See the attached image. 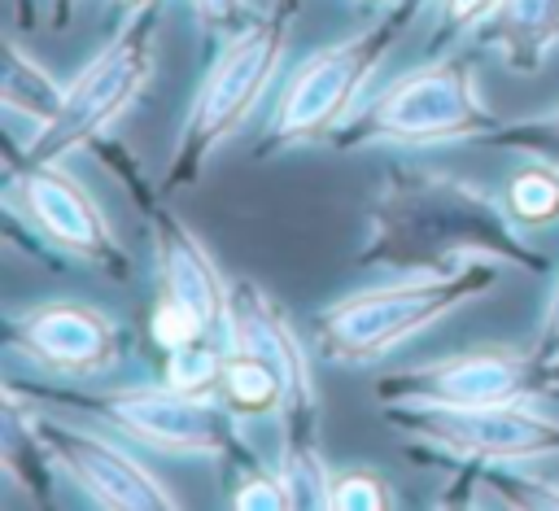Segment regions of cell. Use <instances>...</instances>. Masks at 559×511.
Segmentation results:
<instances>
[{
    "instance_id": "obj_3",
    "label": "cell",
    "mask_w": 559,
    "mask_h": 511,
    "mask_svg": "<svg viewBox=\"0 0 559 511\" xmlns=\"http://www.w3.org/2000/svg\"><path fill=\"white\" fill-rule=\"evenodd\" d=\"M502 262L467 258L450 271H415L393 284L358 288L314 319V354L341 367H362L411 341L415 332L432 328L437 319L454 314L463 301H476L498 288Z\"/></svg>"
},
{
    "instance_id": "obj_14",
    "label": "cell",
    "mask_w": 559,
    "mask_h": 511,
    "mask_svg": "<svg viewBox=\"0 0 559 511\" xmlns=\"http://www.w3.org/2000/svg\"><path fill=\"white\" fill-rule=\"evenodd\" d=\"M476 39L493 48L515 74H537L559 48V0H498L476 26Z\"/></svg>"
},
{
    "instance_id": "obj_26",
    "label": "cell",
    "mask_w": 559,
    "mask_h": 511,
    "mask_svg": "<svg viewBox=\"0 0 559 511\" xmlns=\"http://www.w3.org/2000/svg\"><path fill=\"white\" fill-rule=\"evenodd\" d=\"M118 9H127V13H140V9H153V4H162V0H114Z\"/></svg>"
},
{
    "instance_id": "obj_16",
    "label": "cell",
    "mask_w": 559,
    "mask_h": 511,
    "mask_svg": "<svg viewBox=\"0 0 559 511\" xmlns=\"http://www.w3.org/2000/svg\"><path fill=\"white\" fill-rule=\"evenodd\" d=\"M66 87L22 52V44L4 48V79H0V100L13 118H31V127L39 131L57 109H61Z\"/></svg>"
},
{
    "instance_id": "obj_9",
    "label": "cell",
    "mask_w": 559,
    "mask_h": 511,
    "mask_svg": "<svg viewBox=\"0 0 559 511\" xmlns=\"http://www.w3.org/2000/svg\"><path fill=\"white\" fill-rule=\"evenodd\" d=\"M389 428L415 459L441 463H524L559 454V419L528 402L498 406H389Z\"/></svg>"
},
{
    "instance_id": "obj_18",
    "label": "cell",
    "mask_w": 559,
    "mask_h": 511,
    "mask_svg": "<svg viewBox=\"0 0 559 511\" xmlns=\"http://www.w3.org/2000/svg\"><path fill=\"white\" fill-rule=\"evenodd\" d=\"M493 144L502 148H515L524 157H542V162H555L559 166V100L542 114H528V118H511L493 131Z\"/></svg>"
},
{
    "instance_id": "obj_8",
    "label": "cell",
    "mask_w": 559,
    "mask_h": 511,
    "mask_svg": "<svg viewBox=\"0 0 559 511\" xmlns=\"http://www.w3.org/2000/svg\"><path fill=\"white\" fill-rule=\"evenodd\" d=\"M402 26L406 22L389 9L362 35L341 39V44H328L314 57H306L288 74V83H284V92H280V100H275V109L266 118V140H262L258 153H275V148H293V144L332 135L345 122V114L358 100V92L371 79V70L397 44Z\"/></svg>"
},
{
    "instance_id": "obj_10",
    "label": "cell",
    "mask_w": 559,
    "mask_h": 511,
    "mask_svg": "<svg viewBox=\"0 0 559 511\" xmlns=\"http://www.w3.org/2000/svg\"><path fill=\"white\" fill-rule=\"evenodd\" d=\"M537 393H559V367L511 345H472L463 354L415 363L389 371L376 389L384 406H498Z\"/></svg>"
},
{
    "instance_id": "obj_17",
    "label": "cell",
    "mask_w": 559,
    "mask_h": 511,
    "mask_svg": "<svg viewBox=\"0 0 559 511\" xmlns=\"http://www.w3.org/2000/svg\"><path fill=\"white\" fill-rule=\"evenodd\" d=\"M502 205L520 227H550L559 223V166L533 157V166L515 170L502 188Z\"/></svg>"
},
{
    "instance_id": "obj_24",
    "label": "cell",
    "mask_w": 559,
    "mask_h": 511,
    "mask_svg": "<svg viewBox=\"0 0 559 511\" xmlns=\"http://www.w3.org/2000/svg\"><path fill=\"white\" fill-rule=\"evenodd\" d=\"M424 4H428V0H397V4H393V13H397L402 22H411V17H415Z\"/></svg>"
},
{
    "instance_id": "obj_11",
    "label": "cell",
    "mask_w": 559,
    "mask_h": 511,
    "mask_svg": "<svg viewBox=\"0 0 559 511\" xmlns=\"http://www.w3.org/2000/svg\"><path fill=\"white\" fill-rule=\"evenodd\" d=\"M4 205L13 218H26V227L57 245L61 253L96 266L105 280L127 284L135 262L131 253L118 245V236L109 231L100 205L92 201V192L70 179L57 162H9L4 170Z\"/></svg>"
},
{
    "instance_id": "obj_7",
    "label": "cell",
    "mask_w": 559,
    "mask_h": 511,
    "mask_svg": "<svg viewBox=\"0 0 559 511\" xmlns=\"http://www.w3.org/2000/svg\"><path fill=\"white\" fill-rule=\"evenodd\" d=\"M157 4L131 13V22L79 70V79L66 87L61 109L31 131V144L22 153H9V162H61L66 153L96 144L114 118L127 114V105L148 87L157 66Z\"/></svg>"
},
{
    "instance_id": "obj_27",
    "label": "cell",
    "mask_w": 559,
    "mask_h": 511,
    "mask_svg": "<svg viewBox=\"0 0 559 511\" xmlns=\"http://www.w3.org/2000/svg\"><path fill=\"white\" fill-rule=\"evenodd\" d=\"M362 4H389V9H393V4H397V0H362Z\"/></svg>"
},
{
    "instance_id": "obj_4",
    "label": "cell",
    "mask_w": 559,
    "mask_h": 511,
    "mask_svg": "<svg viewBox=\"0 0 559 511\" xmlns=\"http://www.w3.org/2000/svg\"><path fill=\"white\" fill-rule=\"evenodd\" d=\"M297 4L301 0H275L266 13L249 17L236 35L223 39V52L214 57L205 83L197 87V100H192L188 122L179 131L162 192L192 188L197 175L205 170L210 153L253 114V105L271 87V74L284 57V39H288V26L297 17Z\"/></svg>"
},
{
    "instance_id": "obj_21",
    "label": "cell",
    "mask_w": 559,
    "mask_h": 511,
    "mask_svg": "<svg viewBox=\"0 0 559 511\" xmlns=\"http://www.w3.org/2000/svg\"><path fill=\"white\" fill-rule=\"evenodd\" d=\"M192 9H197V17H201V26L214 31L218 39L236 35V31L249 22L245 0H192Z\"/></svg>"
},
{
    "instance_id": "obj_15",
    "label": "cell",
    "mask_w": 559,
    "mask_h": 511,
    "mask_svg": "<svg viewBox=\"0 0 559 511\" xmlns=\"http://www.w3.org/2000/svg\"><path fill=\"white\" fill-rule=\"evenodd\" d=\"M459 494H445L441 507H550L559 511V489L550 480L520 476L515 463H454L450 485Z\"/></svg>"
},
{
    "instance_id": "obj_22",
    "label": "cell",
    "mask_w": 559,
    "mask_h": 511,
    "mask_svg": "<svg viewBox=\"0 0 559 511\" xmlns=\"http://www.w3.org/2000/svg\"><path fill=\"white\" fill-rule=\"evenodd\" d=\"M528 354H533L537 363H546V367H559V275H555V288H550V297H546L542 328H537Z\"/></svg>"
},
{
    "instance_id": "obj_1",
    "label": "cell",
    "mask_w": 559,
    "mask_h": 511,
    "mask_svg": "<svg viewBox=\"0 0 559 511\" xmlns=\"http://www.w3.org/2000/svg\"><path fill=\"white\" fill-rule=\"evenodd\" d=\"M467 258H493L528 275L550 271V258L520 236V223L493 192L441 166L397 162L371 210V231L358 262L415 275L450 271Z\"/></svg>"
},
{
    "instance_id": "obj_6",
    "label": "cell",
    "mask_w": 559,
    "mask_h": 511,
    "mask_svg": "<svg viewBox=\"0 0 559 511\" xmlns=\"http://www.w3.org/2000/svg\"><path fill=\"white\" fill-rule=\"evenodd\" d=\"M31 397L87 411L109 419L144 450L183 459H236L240 428L236 411L218 393H192L175 384H122V389H31Z\"/></svg>"
},
{
    "instance_id": "obj_13",
    "label": "cell",
    "mask_w": 559,
    "mask_h": 511,
    "mask_svg": "<svg viewBox=\"0 0 559 511\" xmlns=\"http://www.w3.org/2000/svg\"><path fill=\"white\" fill-rule=\"evenodd\" d=\"M4 341L52 376H105L122 358V328L83 301H44L4 319Z\"/></svg>"
},
{
    "instance_id": "obj_2",
    "label": "cell",
    "mask_w": 559,
    "mask_h": 511,
    "mask_svg": "<svg viewBox=\"0 0 559 511\" xmlns=\"http://www.w3.org/2000/svg\"><path fill=\"white\" fill-rule=\"evenodd\" d=\"M105 170L135 197L148 218L153 253H157V301L148 314V341L162 358L183 349H227L231 345V284L218 275L210 249L192 236L183 218H175L157 192L135 183L131 153L122 144H92Z\"/></svg>"
},
{
    "instance_id": "obj_19",
    "label": "cell",
    "mask_w": 559,
    "mask_h": 511,
    "mask_svg": "<svg viewBox=\"0 0 559 511\" xmlns=\"http://www.w3.org/2000/svg\"><path fill=\"white\" fill-rule=\"evenodd\" d=\"M393 485L371 472V467H349L341 476L328 480V498L323 511H389L393 507Z\"/></svg>"
},
{
    "instance_id": "obj_12",
    "label": "cell",
    "mask_w": 559,
    "mask_h": 511,
    "mask_svg": "<svg viewBox=\"0 0 559 511\" xmlns=\"http://www.w3.org/2000/svg\"><path fill=\"white\" fill-rule=\"evenodd\" d=\"M39 445L48 450L52 467H61L70 476V485L92 502V507H109V511H175L179 498L140 463L131 459L122 445L105 441L100 432L48 419L26 411Z\"/></svg>"
},
{
    "instance_id": "obj_23",
    "label": "cell",
    "mask_w": 559,
    "mask_h": 511,
    "mask_svg": "<svg viewBox=\"0 0 559 511\" xmlns=\"http://www.w3.org/2000/svg\"><path fill=\"white\" fill-rule=\"evenodd\" d=\"M498 0H441V31H476Z\"/></svg>"
},
{
    "instance_id": "obj_25",
    "label": "cell",
    "mask_w": 559,
    "mask_h": 511,
    "mask_svg": "<svg viewBox=\"0 0 559 511\" xmlns=\"http://www.w3.org/2000/svg\"><path fill=\"white\" fill-rule=\"evenodd\" d=\"M79 0H52V26H66V17L74 13Z\"/></svg>"
},
{
    "instance_id": "obj_5",
    "label": "cell",
    "mask_w": 559,
    "mask_h": 511,
    "mask_svg": "<svg viewBox=\"0 0 559 511\" xmlns=\"http://www.w3.org/2000/svg\"><path fill=\"white\" fill-rule=\"evenodd\" d=\"M502 118L480 100L467 61H428L393 79L376 100L345 118L332 140L336 148L367 144H450V140H493Z\"/></svg>"
},
{
    "instance_id": "obj_20",
    "label": "cell",
    "mask_w": 559,
    "mask_h": 511,
    "mask_svg": "<svg viewBox=\"0 0 559 511\" xmlns=\"http://www.w3.org/2000/svg\"><path fill=\"white\" fill-rule=\"evenodd\" d=\"M231 507L236 511H288V507H297V498H293V485L280 467L275 472L249 467L231 489Z\"/></svg>"
}]
</instances>
